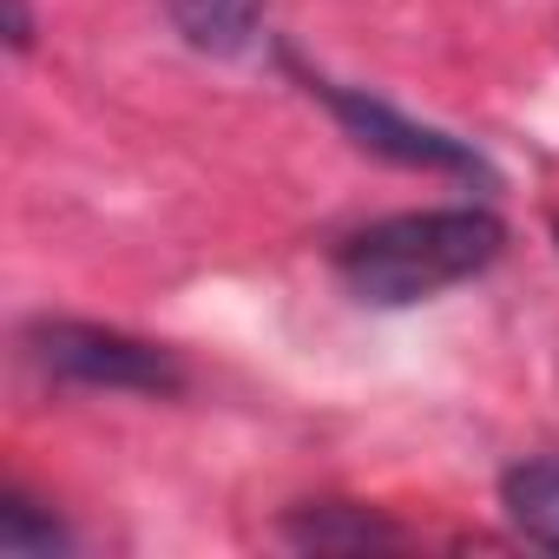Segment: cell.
Segmentation results:
<instances>
[{"label":"cell","mask_w":559,"mask_h":559,"mask_svg":"<svg viewBox=\"0 0 559 559\" xmlns=\"http://www.w3.org/2000/svg\"><path fill=\"white\" fill-rule=\"evenodd\" d=\"M8 40H14V53H27V40H34V14H27V0H8Z\"/></svg>","instance_id":"ba28073f"},{"label":"cell","mask_w":559,"mask_h":559,"mask_svg":"<svg viewBox=\"0 0 559 559\" xmlns=\"http://www.w3.org/2000/svg\"><path fill=\"white\" fill-rule=\"evenodd\" d=\"M507 230L493 211L474 204H448V211H402L382 217L369 230H356L336 250V276L349 284V297L376 304V310H402L421 297H441L467 276H480L500 257Z\"/></svg>","instance_id":"6da1fadb"},{"label":"cell","mask_w":559,"mask_h":559,"mask_svg":"<svg viewBox=\"0 0 559 559\" xmlns=\"http://www.w3.org/2000/svg\"><path fill=\"white\" fill-rule=\"evenodd\" d=\"M257 8H263V0H165L171 27H178L191 47H204V53H237V47H250Z\"/></svg>","instance_id":"8992f818"},{"label":"cell","mask_w":559,"mask_h":559,"mask_svg":"<svg viewBox=\"0 0 559 559\" xmlns=\"http://www.w3.org/2000/svg\"><path fill=\"white\" fill-rule=\"evenodd\" d=\"M336 119H343V132L362 145V152H382V158H395V165H408V171H448V178H487V158L474 152V145H461V139H448V132H435V126H415V119H402L395 106H382V99H369V93H349V86H330V80H304Z\"/></svg>","instance_id":"3957f363"},{"label":"cell","mask_w":559,"mask_h":559,"mask_svg":"<svg viewBox=\"0 0 559 559\" xmlns=\"http://www.w3.org/2000/svg\"><path fill=\"white\" fill-rule=\"evenodd\" d=\"M0 546H8L14 559H34V552H60L67 533H60V520H40V507L14 487L8 507H0Z\"/></svg>","instance_id":"52a82bcc"},{"label":"cell","mask_w":559,"mask_h":559,"mask_svg":"<svg viewBox=\"0 0 559 559\" xmlns=\"http://www.w3.org/2000/svg\"><path fill=\"white\" fill-rule=\"evenodd\" d=\"M500 507H507L513 533H526L533 546L559 552V454H539V461L507 467V480H500Z\"/></svg>","instance_id":"5b68a950"},{"label":"cell","mask_w":559,"mask_h":559,"mask_svg":"<svg viewBox=\"0 0 559 559\" xmlns=\"http://www.w3.org/2000/svg\"><path fill=\"white\" fill-rule=\"evenodd\" d=\"M284 533H290L297 546H310V552H369V546H402V533H395L389 520H376L369 507H349V500L297 507Z\"/></svg>","instance_id":"277c9868"},{"label":"cell","mask_w":559,"mask_h":559,"mask_svg":"<svg viewBox=\"0 0 559 559\" xmlns=\"http://www.w3.org/2000/svg\"><path fill=\"white\" fill-rule=\"evenodd\" d=\"M27 349L47 376L80 382V389H126V395H178L185 369L171 349L106 330V323H34Z\"/></svg>","instance_id":"7a4b0ae2"}]
</instances>
